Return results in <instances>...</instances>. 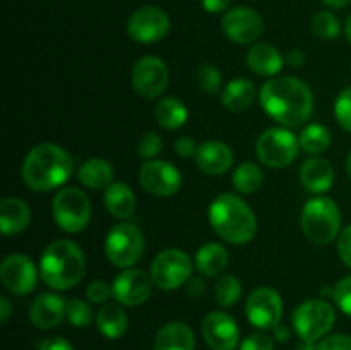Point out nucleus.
Instances as JSON below:
<instances>
[{"label":"nucleus","instance_id":"nucleus-1","mask_svg":"<svg viewBox=\"0 0 351 350\" xmlns=\"http://www.w3.org/2000/svg\"><path fill=\"white\" fill-rule=\"evenodd\" d=\"M259 100L264 112L285 127H298L307 122L314 108L311 88L302 79L290 75L264 82Z\"/></svg>","mask_w":351,"mask_h":350},{"label":"nucleus","instance_id":"nucleus-2","mask_svg":"<svg viewBox=\"0 0 351 350\" xmlns=\"http://www.w3.org/2000/svg\"><path fill=\"white\" fill-rule=\"evenodd\" d=\"M72 158L62 146L41 143L31 148L21 168L23 182L34 192H48L64 185L71 178Z\"/></svg>","mask_w":351,"mask_h":350},{"label":"nucleus","instance_id":"nucleus-3","mask_svg":"<svg viewBox=\"0 0 351 350\" xmlns=\"http://www.w3.org/2000/svg\"><path fill=\"white\" fill-rule=\"evenodd\" d=\"M209 223L225 242L243 246L257 233V220L250 206L235 194H219L209 205Z\"/></svg>","mask_w":351,"mask_h":350},{"label":"nucleus","instance_id":"nucleus-4","mask_svg":"<svg viewBox=\"0 0 351 350\" xmlns=\"http://www.w3.org/2000/svg\"><path fill=\"white\" fill-rule=\"evenodd\" d=\"M86 257L81 247L69 239L48 244L40 259V277L53 290H69L84 278Z\"/></svg>","mask_w":351,"mask_h":350},{"label":"nucleus","instance_id":"nucleus-5","mask_svg":"<svg viewBox=\"0 0 351 350\" xmlns=\"http://www.w3.org/2000/svg\"><path fill=\"white\" fill-rule=\"evenodd\" d=\"M302 230L311 242L324 246L332 242L341 230V211L331 198L315 196L302 209Z\"/></svg>","mask_w":351,"mask_h":350},{"label":"nucleus","instance_id":"nucleus-6","mask_svg":"<svg viewBox=\"0 0 351 350\" xmlns=\"http://www.w3.org/2000/svg\"><path fill=\"white\" fill-rule=\"evenodd\" d=\"M336 312L329 302L321 299H308L297 305L291 323L302 342L315 343L324 338L335 326Z\"/></svg>","mask_w":351,"mask_h":350},{"label":"nucleus","instance_id":"nucleus-7","mask_svg":"<svg viewBox=\"0 0 351 350\" xmlns=\"http://www.w3.org/2000/svg\"><path fill=\"white\" fill-rule=\"evenodd\" d=\"M53 220L64 232L77 233L88 226L91 220V202L86 192L77 187H64L51 201Z\"/></svg>","mask_w":351,"mask_h":350},{"label":"nucleus","instance_id":"nucleus-8","mask_svg":"<svg viewBox=\"0 0 351 350\" xmlns=\"http://www.w3.org/2000/svg\"><path fill=\"white\" fill-rule=\"evenodd\" d=\"M144 235L134 223H119L113 226L105 239V254L110 263L117 268L134 266L143 257Z\"/></svg>","mask_w":351,"mask_h":350},{"label":"nucleus","instance_id":"nucleus-9","mask_svg":"<svg viewBox=\"0 0 351 350\" xmlns=\"http://www.w3.org/2000/svg\"><path fill=\"white\" fill-rule=\"evenodd\" d=\"M300 141L287 127H271L264 130L256 143L259 161L271 168H283L293 163L300 151Z\"/></svg>","mask_w":351,"mask_h":350},{"label":"nucleus","instance_id":"nucleus-10","mask_svg":"<svg viewBox=\"0 0 351 350\" xmlns=\"http://www.w3.org/2000/svg\"><path fill=\"white\" fill-rule=\"evenodd\" d=\"M151 278L160 290H175L192 278V261L180 249H165L151 263Z\"/></svg>","mask_w":351,"mask_h":350},{"label":"nucleus","instance_id":"nucleus-11","mask_svg":"<svg viewBox=\"0 0 351 350\" xmlns=\"http://www.w3.org/2000/svg\"><path fill=\"white\" fill-rule=\"evenodd\" d=\"M170 30V17L163 9L144 5L134 10L127 21V33L137 43H156L163 40Z\"/></svg>","mask_w":351,"mask_h":350},{"label":"nucleus","instance_id":"nucleus-12","mask_svg":"<svg viewBox=\"0 0 351 350\" xmlns=\"http://www.w3.org/2000/svg\"><path fill=\"white\" fill-rule=\"evenodd\" d=\"M245 314L250 325L259 329H274L283 318V299L274 288L259 287L249 295Z\"/></svg>","mask_w":351,"mask_h":350},{"label":"nucleus","instance_id":"nucleus-13","mask_svg":"<svg viewBox=\"0 0 351 350\" xmlns=\"http://www.w3.org/2000/svg\"><path fill=\"white\" fill-rule=\"evenodd\" d=\"M170 72L160 57L146 55L132 69V88L143 98H156L167 89Z\"/></svg>","mask_w":351,"mask_h":350},{"label":"nucleus","instance_id":"nucleus-14","mask_svg":"<svg viewBox=\"0 0 351 350\" xmlns=\"http://www.w3.org/2000/svg\"><path fill=\"white\" fill-rule=\"evenodd\" d=\"M139 180L144 191L158 198H168L180 191L182 174L175 165L165 160H149L139 170Z\"/></svg>","mask_w":351,"mask_h":350},{"label":"nucleus","instance_id":"nucleus-15","mask_svg":"<svg viewBox=\"0 0 351 350\" xmlns=\"http://www.w3.org/2000/svg\"><path fill=\"white\" fill-rule=\"evenodd\" d=\"M38 275L40 270H36L34 263L26 254H9L0 264V280L3 287L16 295H26L33 292L38 283Z\"/></svg>","mask_w":351,"mask_h":350},{"label":"nucleus","instance_id":"nucleus-16","mask_svg":"<svg viewBox=\"0 0 351 350\" xmlns=\"http://www.w3.org/2000/svg\"><path fill=\"white\" fill-rule=\"evenodd\" d=\"M221 27L233 43L250 45L263 34L264 21L261 14L250 7H233L223 16Z\"/></svg>","mask_w":351,"mask_h":350},{"label":"nucleus","instance_id":"nucleus-17","mask_svg":"<svg viewBox=\"0 0 351 350\" xmlns=\"http://www.w3.org/2000/svg\"><path fill=\"white\" fill-rule=\"evenodd\" d=\"M153 278L146 271L127 268L122 273L117 275L112 283L113 297L119 304L136 307L144 304L153 292Z\"/></svg>","mask_w":351,"mask_h":350},{"label":"nucleus","instance_id":"nucleus-18","mask_svg":"<svg viewBox=\"0 0 351 350\" xmlns=\"http://www.w3.org/2000/svg\"><path fill=\"white\" fill-rule=\"evenodd\" d=\"M202 338L213 350H233L239 345L240 329L235 319L221 311H213L202 319Z\"/></svg>","mask_w":351,"mask_h":350},{"label":"nucleus","instance_id":"nucleus-19","mask_svg":"<svg viewBox=\"0 0 351 350\" xmlns=\"http://www.w3.org/2000/svg\"><path fill=\"white\" fill-rule=\"evenodd\" d=\"M29 318L36 328L51 329L67 318V302L57 294H41L33 301Z\"/></svg>","mask_w":351,"mask_h":350},{"label":"nucleus","instance_id":"nucleus-20","mask_svg":"<svg viewBox=\"0 0 351 350\" xmlns=\"http://www.w3.org/2000/svg\"><path fill=\"white\" fill-rule=\"evenodd\" d=\"M194 158L195 165L209 175L225 174L233 165L232 148L223 141H206L199 144Z\"/></svg>","mask_w":351,"mask_h":350},{"label":"nucleus","instance_id":"nucleus-21","mask_svg":"<svg viewBox=\"0 0 351 350\" xmlns=\"http://www.w3.org/2000/svg\"><path fill=\"white\" fill-rule=\"evenodd\" d=\"M300 182L308 192L324 194L332 187L335 182V168L324 158H308L300 168Z\"/></svg>","mask_w":351,"mask_h":350},{"label":"nucleus","instance_id":"nucleus-22","mask_svg":"<svg viewBox=\"0 0 351 350\" xmlns=\"http://www.w3.org/2000/svg\"><path fill=\"white\" fill-rule=\"evenodd\" d=\"M31 223V208L19 198H3L0 201V229L3 235H17Z\"/></svg>","mask_w":351,"mask_h":350},{"label":"nucleus","instance_id":"nucleus-23","mask_svg":"<svg viewBox=\"0 0 351 350\" xmlns=\"http://www.w3.org/2000/svg\"><path fill=\"white\" fill-rule=\"evenodd\" d=\"M285 58L278 48L269 43H257L247 51V65L250 71L264 78H274L283 69Z\"/></svg>","mask_w":351,"mask_h":350},{"label":"nucleus","instance_id":"nucleus-24","mask_svg":"<svg viewBox=\"0 0 351 350\" xmlns=\"http://www.w3.org/2000/svg\"><path fill=\"white\" fill-rule=\"evenodd\" d=\"M195 336L191 326L182 321H171L158 331L154 340L156 350H194Z\"/></svg>","mask_w":351,"mask_h":350},{"label":"nucleus","instance_id":"nucleus-25","mask_svg":"<svg viewBox=\"0 0 351 350\" xmlns=\"http://www.w3.org/2000/svg\"><path fill=\"white\" fill-rule=\"evenodd\" d=\"M105 201L106 211L119 220H127L136 211V194L132 189L123 182H113L105 189Z\"/></svg>","mask_w":351,"mask_h":350},{"label":"nucleus","instance_id":"nucleus-26","mask_svg":"<svg viewBox=\"0 0 351 350\" xmlns=\"http://www.w3.org/2000/svg\"><path fill=\"white\" fill-rule=\"evenodd\" d=\"M257 95L256 84L245 78H237L226 84L221 93V103L230 112H243L254 103Z\"/></svg>","mask_w":351,"mask_h":350},{"label":"nucleus","instance_id":"nucleus-27","mask_svg":"<svg viewBox=\"0 0 351 350\" xmlns=\"http://www.w3.org/2000/svg\"><path fill=\"white\" fill-rule=\"evenodd\" d=\"M77 178L84 187L93 191L106 189L113 180V167L105 158H89L79 167Z\"/></svg>","mask_w":351,"mask_h":350},{"label":"nucleus","instance_id":"nucleus-28","mask_svg":"<svg viewBox=\"0 0 351 350\" xmlns=\"http://www.w3.org/2000/svg\"><path fill=\"white\" fill-rule=\"evenodd\" d=\"M228 266V250L218 242H208L195 254V268L206 277H216Z\"/></svg>","mask_w":351,"mask_h":350},{"label":"nucleus","instance_id":"nucleus-29","mask_svg":"<svg viewBox=\"0 0 351 350\" xmlns=\"http://www.w3.org/2000/svg\"><path fill=\"white\" fill-rule=\"evenodd\" d=\"M127 325L129 319L119 304H105L96 314V326L101 335L110 340L120 338L127 331Z\"/></svg>","mask_w":351,"mask_h":350},{"label":"nucleus","instance_id":"nucleus-30","mask_svg":"<svg viewBox=\"0 0 351 350\" xmlns=\"http://www.w3.org/2000/svg\"><path fill=\"white\" fill-rule=\"evenodd\" d=\"M154 117L156 122L165 129H180L189 119V110L182 100L175 98V96H167L158 102L156 108H154Z\"/></svg>","mask_w":351,"mask_h":350},{"label":"nucleus","instance_id":"nucleus-31","mask_svg":"<svg viewBox=\"0 0 351 350\" xmlns=\"http://www.w3.org/2000/svg\"><path fill=\"white\" fill-rule=\"evenodd\" d=\"M232 182L233 187L240 194H254L263 185L264 174L259 165H256L254 161H243L233 172Z\"/></svg>","mask_w":351,"mask_h":350},{"label":"nucleus","instance_id":"nucleus-32","mask_svg":"<svg viewBox=\"0 0 351 350\" xmlns=\"http://www.w3.org/2000/svg\"><path fill=\"white\" fill-rule=\"evenodd\" d=\"M298 141H300V148L305 153L319 154L324 153L329 148V144H331V132L322 124H308L302 130Z\"/></svg>","mask_w":351,"mask_h":350},{"label":"nucleus","instance_id":"nucleus-33","mask_svg":"<svg viewBox=\"0 0 351 350\" xmlns=\"http://www.w3.org/2000/svg\"><path fill=\"white\" fill-rule=\"evenodd\" d=\"M242 297V281L235 275H223L215 285V299L223 307L237 304Z\"/></svg>","mask_w":351,"mask_h":350},{"label":"nucleus","instance_id":"nucleus-34","mask_svg":"<svg viewBox=\"0 0 351 350\" xmlns=\"http://www.w3.org/2000/svg\"><path fill=\"white\" fill-rule=\"evenodd\" d=\"M312 31L321 40H336L341 33V23L329 10H321L312 17Z\"/></svg>","mask_w":351,"mask_h":350},{"label":"nucleus","instance_id":"nucleus-35","mask_svg":"<svg viewBox=\"0 0 351 350\" xmlns=\"http://www.w3.org/2000/svg\"><path fill=\"white\" fill-rule=\"evenodd\" d=\"M93 307L82 299H71L67 302V319L75 328H88L93 323Z\"/></svg>","mask_w":351,"mask_h":350},{"label":"nucleus","instance_id":"nucleus-36","mask_svg":"<svg viewBox=\"0 0 351 350\" xmlns=\"http://www.w3.org/2000/svg\"><path fill=\"white\" fill-rule=\"evenodd\" d=\"M197 82L201 86V89L208 95H216V93L221 89V82H223V75L219 72L218 67H215L213 64H204L199 65L197 69Z\"/></svg>","mask_w":351,"mask_h":350},{"label":"nucleus","instance_id":"nucleus-37","mask_svg":"<svg viewBox=\"0 0 351 350\" xmlns=\"http://www.w3.org/2000/svg\"><path fill=\"white\" fill-rule=\"evenodd\" d=\"M335 117L346 132H351V88L343 89L336 98Z\"/></svg>","mask_w":351,"mask_h":350},{"label":"nucleus","instance_id":"nucleus-38","mask_svg":"<svg viewBox=\"0 0 351 350\" xmlns=\"http://www.w3.org/2000/svg\"><path fill=\"white\" fill-rule=\"evenodd\" d=\"M161 148H163V141L156 132H146L137 143V154L143 160H153L156 154H160Z\"/></svg>","mask_w":351,"mask_h":350},{"label":"nucleus","instance_id":"nucleus-39","mask_svg":"<svg viewBox=\"0 0 351 350\" xmlns=\"http://www.w3.org/2000/svg\"><path fill=\"white\" fill-rule=\"evenodd\" d=\"M335 297L338 307L351 318V277H345L335 285Z\"/></svg>","mask_w":351,"mask_h":350},{"label":"nucleus","instance_id":"nucleus-40","mask_svg":"<svg viewBox=\"0 0 351 350\" xmlns=\"http://www.w3.org/2000/svg\"><path fill=\"white\" fill-rule=\"evenodd\" d=\"M112 295H113L112 287L103 280L91 281L88 290H86V297H88L93 304H106V301H108Z\"/></svg>","mask_w":351,"mask_h":350},{"label":"nucleus","instance_id":"nucleus-41","mask_svg":"<svg viewBox=\"0 0 351 350\" xmlns=\"http://www.w3.org/2000/svg\"><path fill=\"white\" fill-rule=\"evenodd\" d=\"M317 350H351V336L336 333V335H328L315 345Z\"/></svg>","mask_w":351,"mask_h":350},{"label":"nucleus","instance_id":"nucleus-42","mask_svg":"<svg viewBox=\"0 0 351 350\" xmlns=\"http://www.w3.org/2000/svg\"><path fill=\"white\" fill-rule=\"evenodd\" d=\"M239 350H274V343L271 336L264 335V333H254L240 343Z\"/></svg>","mask_w":351,"mask_h":350},{"label":"nucleus","instance_id":"nucleus-43","mask_svg":"<svg viewBox=\"0 0 351 350\" xmlns=\"http://www.w3.org/2000/svg\"><path fill=\"white\" fill-rule=\"evenodd\" d=\"M338 254L339 259L351 268V225L346 226L338 237Z\"/></svg>","mask_w":351,"mask_h":350},{"label":"nucleus","instance_id":"nucleus-44","mask_svg":"<svg viewBox=\"0 0 351 350\" xmlns=\"http://www.w3.org/2000/svg\"><path fill=\"white\" fill-rule=\"evenodd\" d=\"M195 151H197V144L194 143L192 137L182 136L175 141V153L182 158H191L195 156Z\"/></svg>","mask_w":351,"mask_h":350},{"label":"nucleus","instance_id":"nucleus-45","mask_svg":"<svg viewBox=\"0 0 351 350\" xmlns=\"http://www.w3.org/2000/svg\"><path fill=\"white\" fill-rule=\"evenodd\" d=\"M40 350H74L72 343L62 336H51L40 345Z\"/></svg>","mask_w":351,"mask_h":350},{"label":"nucleus","instance_id":"nucleus-46","mask_svg":"<svg viewBox=\"0 0 351 350\" xmlns=\"http://www.w3.org/2000/svg\"><path fill=\"white\" fill-rule=\"evenodd\" d=\"M201 5L206 12L219 14L228 9L230 0H201Z\"/></svg>","mask_w":351,"mask_h":350},{"label":"nucleus","instance_id":"nucleus-47","mask_svg":"<svg viewBox=\"0 0 351 350\" xmlns=\"http://www.w3.org/2000/svg\"><path fill=\"white\" fill-rule=\"evenodd\" d=\"M204 290V281H202L201 278H191V280L187 281V294L191 295V297H202Z\"/></svg>","mask_w":351,"mask_h":350},{"label":"nucleus","instance_id":"nucleus-48","mask_svg":"<svg viewBox=\"0 0 351 350\" xmlns=\"http://www.w3.org/2000/svg\"><path fill=\"white\" fill-rule=\"evenodd\" d=\"M305 60H307V58H305V54L302 50H291L290 54H288V57H287V62L288 64L291 65V67H302V65L305 64Z\"/></svg>","mask_w":351,"mask_h":350},{"label":"nucleus","instance_id":"nucleus-49","mask_svg":"<svg viewBox=\"0 0 351 350\" xmlns=\"http://www.w3.org/2000/svg\"><path fill=\"white\" fill-rule=\"evenodd\" d=\"M12 314V305H10L9 299L0 297V321L7 323V319Z\"/></svg>","mask_w":351,"mask_h":350},{"label":"nucleus","instance_id":"nucleus-50","mask_svg":"<svg viewBox=\"0 0 351 350\" xmlns=\"http://www.w3.org/2000/svg\"><path fill=\"white\" fill-rule=\"evenodd\" d=\"M273 331H274V338H276L278 342H287V340L290 338V329H288V326L278 325Z\"/></svg>","mask_w":351,"mask_h":350},{"label":"nucleus","instance_id":"nucleus-51","mask_svg":"<svg viewBox=\"0 0 351 350\" xmlns=\"http://www.w3.org/2000/svg\"><path fill=\"white\" fill-rule=\"evenodd\" d=\"M324 5H328L329 9H343V7L350 5L351 0H322Z\"/></svg>","mask_w":351,"mask_h":350},{"label":"nucleus","instance_id":"nucleus-52","mask_svg":"<svg viewBox=\"0 0 351 350\" xmlns=\"http://www.w3.org/2000/svg\"><path fill=\"white\" fill-rule=\"evenodd\" d=\"M297 350H317V349H315L314 343L302 342V343H298V345H297Z\"/></svg>","mask_w":351,"mask_h":350},{"label":"nucleus","instance_id":"nucleus-53","mask_svg":"<svg viewBox=\"0 0 351 350\" xmlns=\"http://www.w3.org/2000/svg\"><path fill=\"white\" fill-rule=\"evenodd\" d=\"M345 34H346V38H348V41L351 43V16L348 17V19H346V23H345Z\"/></svg>","mask_w":351,"mask_h":350},{"label":"nucleus","instance_id":"nucleus-54","mask_svg":"<svg viewBox=\"0 0 351 350\" xmlns=\"http://www.w3.org/2000/svg\"><path fill=\"white\" fill-rule=\"evenodd\" d=\"M346 172H348V175L351 177V151L348 153V158H346Z\"/></svg>","mask_w":351,"mask_h":350}]
</instances>
